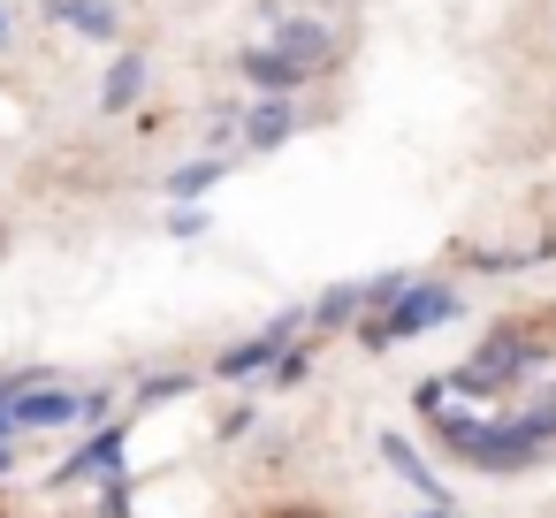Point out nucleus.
<instances>
[{
    "instance_id": "3",
    "label": "nucleus",
    "mask_w": 556,
    "mask_h": 518,
    "mask_svg": "<svg viewBox=\"0 0 556 518\" xmlns=\"http://www.w3.org/2000/svg\"><path fill=\"white\" fill-rule=\"evenodd\" d=\"M442 320H457V290H450V282H412L396 313H358V351H389V343L427 336V328H442Z\"/></svg>"
},
{
    "instance_id": "17",
    "label": "nucleus",
    "mask_w": 556,
    "mask_h": 518,
    "mask_svg": "<svg viewBox=\"0 0 556 518\" xmlns=\"http://www.w3.org/2000/svg\"><path fill=\"white\" fill-rule=\"evenodd\" d=\"M100 518H138V495H130V472L100 480Z\"/></svg>"
},
{
    "instance_id": "15",
    "label": "nucleus",
    "mask_w": 556,
    "mask_h": 518,
    "mask_svg": "<svg viewBox=\"0 0 556 518\" xmlns=\"http://www.w3.org/2000/svg\"><path fill=\"white\" fill-rule=\"evenodd\" d=\"M191 389H199L191 374H153V381L138 389V412H153V404H176V396H191Z\"/></svg>"
},
{
    "instance_id": "25",
    "label": "nucleus",
    "mask_w": 556,
    "mask_h": 518,
    "mask_svg": "<svg viewBox=\"0 0 556 518\" xmlns=\"http://www.w3.org/2000/svg\"><path fill=\"white\" fill-rule=\"evenodd\" d=\"M9 31H16V24H9V9H0V47H9Z\"/></svg>"
},
{
    "instance_id": "9",
    "label": "nucleus",
    "mask_w": 556,
    "mask_h": 518,
    "mask_svg": "<svg viewBox=\"0 0 556 518\" xmlns=\"http://www.w3.org/2000/svg\"><path fill=\"white\" fill-rule=\"evenodd\" d=\"M47 24H70V31L100 39V47L123 39V9H115V0H47Z\"/></svg>"
},
{
    "instance_id": "4",
    "label": "nucleus",
    "mask_w": 556,
    "mask_h": 518,
    "mask_svg": "<svg viewBox=\"0 0 556 518\" xmlns=\"http://www.w3.org/2000/svg\"><path fill=\"white\" fill-rule=\"evenodd\" d=\"M123 450H130V419H108V427H92V442H85L70 465H54V488H77V480H115V472H130V465H123Z\"/></svg>"
},
{
    "instance_id": "24",
    "label": "nucleus",
    "mask_w": 556,
    "mask_h": 518,
    "mask_svg": "<svg viewBox=\"0 0 556 518\" xmlns=\"http://www.w3.org/2000/svg\"><path fill=\"white\" fill-rule=\"evenodd\" d=\"M275 518H320V510H305V503H282V510H275Z\"/></svg>"
},
{
    "instance_id": "21",
    "label": "nucleus",
    "mask_w": 556,
    "mask_h": 518,
    "mask_svg": "<svg viewBox=\"0 0 556 518\" xmlns=\"http://www.w3.org/2000/svg\"><path fill=\"white\" fill-rule=\"evenodd\" d=\"M108 412H115V389H85V427H108Z\"/></svg>"
},
{
    "instance_id": "19",
    "label": "nucleus",
    "mask_w": 556,
    "mask_h": 518,
    "mask_svg": "<svg viewBox=\"0 0 556 518\" xmlns=\"http://www.w3.org/2000/svg\"><path fill=\"white\" fill-rule=\"evenodd\" d=\"M305 374H313V351H305V343H298V351H282V358H275V381H282V389H298V381H305Z\"/></svg>"
},
{
    "instance_id": "1",
    "label": "nucleus",
    "mask_w": 556,
    "mask_h": 518,
    "mask_svg": "<svg viewBox=\"0 0 556 518\" xmlns=\"http://www.w3.org/2000/svg\"><path fill=\"white\" fill-rule=\"evenodd\" d=\"M434 434H442V450L472 457L480 472H526L556 442V389L533 412H503V419L495 412H434Z\"/></svg>"
},
{
    "instance_id": "23",
    "label": "nucleus",
    "mask_w": 556,
    "mask_h": 518,
    "mask_svg": "<svg viewBox=\"0 0 556 518\" xmlns=\"http://www.w3.org/2000/svg\"><path fill=\"white\" fill-rule=\"evenodd\" d=\"M16 472V442H0V480H9Z\"/></svg>"
},
{
    "instance_id": "10",
    "label": "nucleus",
    "mask_w": 556,
    "mask_h": 518,
    "mask_svg": "<svg viewBox=\"0 0 556 518\" xmlns=\"http://www.w3.org/2000/svg\"><path fill=\"white\" fill-rule=\"evenodd\" d=\"M275 47H282L298 70H328V54H336V47H328V24H313V16H282V24H275Z\"/></svg>"
},
{
    "instance_id": "18",
    "label": "nucleus",
    "mask_w": 556,
    "mask_h": 518,
    "mask_svg": "<svg viewBox=\"0 0 556 518\" xmlns=\"http://www.w3.org/2000/svg\"><path fill=\"white\" fill-rule=\"evenodd\" d=\"M168 237H206V206L176 199V214H168Z\"/></svg>"
},
{
    "instance_id": "26",
    "label": "nucleus",
    "mask_w": 556,
    "mask_h": 518,
    "mask_svg": "<svg viewBox=\"0 0 556 518\" xmlns=\"http://www.w3.org/2000/svg\"><path fill=\"white\" fill-rule=\"evenodd\" d=\"M0 244H9V229H0Z\"/></svg>"
},
{
    "instance_id": "2",
    "label": "nucleus",
    "mask_w": 556,
    "mask_h": 518,
    "mask_svg": "<svg viewBox=\"0 0 556 518\" xmlns=\"http://www.w3.org/2000/svg\"><path fill=\"white\" fill-rule=\"evenodd\" d=\"M533 366H548V343H533L526 328H495L457 374H450V396H472V404H488V396H503V389H518Z\"/></svg>"
},
{
    "instance_id": "14",
    "label": "nucleus",
    "mask_w": 556,
    "mask_h": 518,
    "mask_svg": "<svg viewBox=\"0 0 556 518\" xmlns=\"http://www.w3.org/2000/svg\"><path fill=\"white\" fill-rule=\"evenodd\" d=\"M229 168H237L229 153H206V161H184V168L168 176V191H176V199H199V191H214V184H222Z\"/></svg>"
},
{
    "instance_id": "22",
    "label": "nucleus",
    "mask_w": 556,
    "mask_h": 518,
    "mask_svg": "<svg viewBox=\"0 0 556 518\" xmlns=\"http://www.w3.org/2000/svg\"><path fill=\"white\" fill-rule=\"evenodd\" d=\"M412 518H457V503H427V510H412Z\"/></svg>"
},
{
    "instance_id": "8",
    "label": "nucleus",
    "mask_w": 556,
    "mask_h": 518,
    "mask_svg": "<svg viewBox=\"0 0 556 518\" xmlns=\"http://www.w3.org/2000/svg\"><path fill=\"white\" fill-rule=\"evenodd\" d=\"M290 130H298V100H282V92L244 100V146H252V153H275Z\"/></svg>"
},
{
    "instance_id": "6",
    "label": "nucleus",
    "mask_w": 556,
    "mask_h": 518,
    "mask_svg": "<svg viewBox=\"0 0 556 518\" xmlns=\"http://www.w3.org/2000/svg\"><path fill=\"white\" fill-rule=\"evenodd\" d=\"M282 351H290V336H282L275 320H267L260 336H244V343H229V351L214 358V374H222V381H252V374H275V358H282Z\"/></svg>"
},
{
    "instance_id": "7",
    "label": "nucleus",
    "mask_w": 556,
    "mask_h": 518,
    "mask_svg": "<svg viewBox=\"0 0 556 518\" xmlns=\"http://www.w3.org/2000/svg\"><path fill=\"white\" fill-rule=\"evenodd\" d=\"M237 77H244V85H260V92H282V100H298V85H305L313 70H298L282 47H244V54H237Z\"/></svg>"
},
{
    "instance_id": "20",
    "label": "nucleus",
    "mask_w": 556,
    "mask_h": 518,
    "mask_svg": "<svg viewBox=\"0 0 556 518\" xmlns=\"http://www.w3.org/2000/svg\"><path fill=\"white\" fill-rule=\"evenodd\" d=\"M252 427H260V412H252V404H229V412L214 419V434H222V442H237V434H252Z\"/></svg>"
},
{
    "instance_id": "13",
    "label": "nucleus",
    "mask_w": 556,
    "mask_h": 518,
    "mask_svg": "<svg viewBox=\"0 0 556 518\" xmlns=\"http://www.w3.org/2000/svg\"><path fill=\"white\" fill-rule=\"evenodd\" d=\"M358 313H366V282H336L313 298V328H351Z\"/></svg>"
},
{
    "instance_id": "11",
    "label": "nucleus",
    "mask_w": 556,
    "mask_h": 518,
    "mask_svg": "<svg viewBox=\"0 0 556 518\" xmlns=\"http://www.w3.org/2000/svg\"><path fill=\"white\" fill-rule=\"evenodd\" d=\"M146 100V54L138 47H123L115 62H108V77H100V108L108 115H123V108H138Z\"/></svg>"
},
{
    "instance_id": "5",
    "label": "nucleus",
    "mask_w": 556,
    "mask_h": 518,
    "mask_svg": "<svg viewBox=\"0 0 556 518\" xmlns=\"http://www.w3.org/2000/svg\"><path fill=\"white\" fill-rule=\"evenodd\" d=\"M16 427L24 434H47V427H85V396H70L62 381H31L16 396Z\"/></svg>"
},
{
    "instance_id": "12",
    "label": "nucleus",
    "mask_w": 556,
    "mask_h": 518,
    "mask_svg": "<svg viewBox=\"0 0 556 518\" xmlns=\"http://www.w3.org/2000/svg\"><path fill=\"white\" fill-rule=\"evenodd\" d=\"M381 457H389V465H396V472H404V480H412V488H419L427 503H450V488L434 480V465H427V457H419V450H412L404 434H381Z\"/></svg>"
},
{
    "instance_id": "16",
    "label": "nucleus",
    "mask_w": 556,
    "mask_h": 518,
    "mask_svg": "<svg viewBox=\"0 0 556 518\" xmlns=\"http://www.w3.org/2000/svg\"><path fill=\"white\" fill-rule=\"evenodd\" d=\"M404 290H412V275H374V282H366V313H396Z\"/></svg>"
}]
</instances>
